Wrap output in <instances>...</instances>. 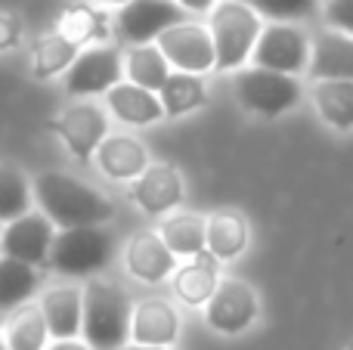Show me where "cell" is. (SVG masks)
Wrapping results in <instances>:
<instances>
[{
    "label": "cell",
    "mask_w": 353,
    "mask_h": 350,
    "mask_svg": "<svg viewBox=\"0 0 353 350\" xmlns=\"http://www.w3.org/2000/svg\"><path fill=\"white\" fill-rule=\"evenodd\" d=\"M0 233H3V229H0Z\"/></svg>",
    "instance_id": "39"
},
{
    "label": "cell",
    "mask_w": 353,
    "mask_h": 350,
    "mask_svg": "<svg viewBox=\"0 0 353 350\" xmlns=\"http://www.w3.org/2000/svg\"><path fill=\"white\" fill-rule=\"evenodd\" d=\"M180 335V313L161 298H146L134 307L130 341L137 347H171Z\"/></svg>",
    "instance_id": "13"
},
{
    "label": "cell",
    "mask_w": 353,
    "mask_h": 350,
    "mask_svg": "<svg viewBox=\"0 0 353 350\" xmlns=\"http://www.w3.org/2000/svg\"><path fill=\"white\" fill-rule=\"evenodd\" d=\"M248 248V223L239 211H217L208 217L205 251L214 260H236Z\"/></svg>",
    "instance_id": "21"
},
{
    "label": "cell",
    "mask_w": 353,
    "mask_h": 350,
    "mask_svg": "<svg viewBox=\"0 0 353 350\" xmlns=\"http://www.w3.org/2000/svg\"><path fill=\"white\" fill-rule=\"evenodd\" d=\"M316 112L335 130L353 127V81H316L313 87Z\"/></svg>",
    "instance_id": "24"
},
{
    "label": "cell",
    "mask_w": 353,
    "mask_h": 350,
    "mask_svg": "<svg viewBox=\"0 0 353 350\" xmlns=\"http://www.w3.org/2000/svg\"><path fill=\"white\" fill-rule=\"evenodd\" d=\"M99 3H103V6H124L128 0H99Z\"/></svg>",
    "instance_id": "36"
},
{
    "label": "cell",
    "mask_w": 353,
    "mask_h": 350,
    "mask_svg": "<svg viewBox=\"0 0 353 350\" xmlns=\"http://www.w3.org/2000/svg\"><path fill=\"white\" fill-rule=\"evenodd\" d=\"M159 236L174 258H195V254L205 251L208 220L199 214H189V211L168 214L165 223H161V229H159Z\"/></svg>",
    "instance_id": "22"
},
{
    "label": "cell",
    "mask_w": 353,
    "mask_h": 350,
    "mask_svg": "<svg viewBox=\"0 0 353 350\" xmlns=\"http://www.w3.org/2000/svg\"><path fill=\"white\" fill-rule=\"evenodd\" d=\"M180 3V10H186V12H211L214 6V0H176Z\"/></svg>",
    "instance_id": "34"
},
{
    "label": "cell",
    "mask_w": 353,
    "mask_h": 350,
    "mask_svg": "<svg viewBox=\"0 0 353 350\" xmlns=\"http://www.w3.org/2000/svg\"><path fill=\"white\" fill-rule=\"evenodd\" d=\"M176 258L168 251V245L161 242L159 233L146 229V233H137L128 245V270L134 279L149 285L165 282L168 276L174 273Z\"/></svg>",
    "instance_id": "17"
},
{
    "label": "cell",
    "mask_w": 353,
    "mask_h": 350,
    "mask_svg": "<svg viewBox=\"0 0 353 350\" xmlns=\"http://www.w3.org/2000/svg\"><path fill=\"white\" fill-rule=\"evenodd\" d=\"M134 198L146 214L161 217L171 214L183 202V180L171 165H149L140 177L134 180Z\"/></svg>",
    "instance_id": "15"
},
{
    "label": "cell",
    "mask_w": 353,
    "mask_h": 350,
    "mask_svg": "<svg viewBox=\"0 0 353 350\" xmlns=\"http://www.w3.org/2000/svg\"><path fill=\"white\" fill-rule=\"evenodd\" d=\"M350 350H353V347H350Z\"/></svg>",
    "instance_id": "40"
},
{
    "label": "cell",
    "mask_w": 353,
    "mask_h": 350,
    "mask_svg": "<svg viewBox=\"0 0 353 350\" xmlns=\"http://www.w3.org/2000/svg\"><path fill=\"white\" fill-rule=\"evenodd\" d=\"M47 338H50V332H47V322H43V313L37 304L19 307L3 329L6 350H43L47 347Z\"/></svg>",
    "instance_id": "26"
},
{
    "label": "cell",
    "mask_w": 353,
    "mask_h": 350,
    "mask_svg": "<svg viewBox=\"0 0 353 350\" xmlns=\"http://www.w3.org/2000/svg\"><path fill=\"white\" fill-rule=\"evenodd\" d=\"M19 41V22L6 12H0V50H10Z\"/></svg>",
    "instance_id": "33"
},
{
    "label": "cell",
    "mask_w": 353,
    "mask_h": 350,
    "mask_svg": "<svg viewBox=\"0 0 353 350\" xmlns=\"http://www.w3.org/2000/svg\"><path fill=\"white\" fill-rule=\"evenodd\" d=\"M41 313L47 322V332L56 341H74L81 332V313H84V289L78 285H56L43 291Z\"/></svg>",
    "instance_id": "16"
},
{
    "label": "cell",
    "mask_w": 353,
    "mask_h": 350,
    "mask_svg": "<svg viewBox=\"0 0 353 350\" xmlns=\"http://www.w3.org/2000/svg\"><path fill=\"white\" fill-rule=\"evenodd\" d=\"M47 350H90V347H87L84 341L74 338V341H56V344H53V347H47Z\"/></svg>",
    "instance_id": "35"
},
{
    "label": "cell",
    "mask_w": 353,
    "mask_h": 350,
    "mask_svg": "<svg viewBox=\"0 0 353 350\" xmlns=\"http://www.w3.org/2000/svg\"><path fill=\"white\" fill-rule=\"evenodd\" d=\"M105 103H109L112 115L121 118L124 124H155L165 115L159 93L143 90V87L130 84V81H121V84L112 87L105 93Z\"/></svg>",
    "instance_id": "20"
},
{
    "label": "cell",
    "mask_w": 353,
    "mask_h": 350,
    "mask_svg": "<svg viewBox=\"0 0 353 350\" xmlns=\"http://www.w3.org/2000/svg\"><path fill=\"white\" fill-rule=\"evenodd\" d=\"M74 59H78V47L65 34L56 31V34H47L34 47V74L37 78H50V74L68 72Z\"/></svg>",
    "instance_id": "29"
},
{
    "label": "cell",
    "mask_w": 353,
    "mask_h": 350,
    "mask_svg": "<svg viewBox=\"0 0 353 350\" xmlns=\"http://www.w3.org/2000/svg\"><path fill=\"white\" fill-rule=\"evenodd\" d=\"M34 189L16 165H0V223H12L31 211Z\"/></svg>",
    "instance_id": "28"
},
{
    "label": "cell",
    "mask_w": 353,
    "mask_h": 350,
    "mask_svg": "<svg viewBox=\"0 0 353 350\" xmlns=\"http://www.w3.org/2000/svg\"><path fill=\"white\" fill-rule=\"evenodd\" d=\"M53 223L41 214V211H28L19 220L6 223L0 233V258H12L22 264L41 267L50 260V248H53Z\"/></svg>",
    "instance_id": "12"
},
{
    "label": "cell",
    "mask_w": 353,
    "mask_h": 350,
    "mask_svg": "<svg viewBox=\"0 0 353 350\" xmlns=\"http://www.w3.org/2000/svg\"><path fill=\"white\" fill-rule=\"evenodd\" d=\"M220 279H217V260L208 251L189 258V264H183L174 273V291L183 304L189 307H201V304L211 301V295L217 291Z\"/></svg>",
    "instance_id": "19"
},
{
    "label": "cell",
    "mask_w": 353,
    "mask_h": 350,
    "mask_svg": "<svg viewBox=\"0 0 353 350\" xmlns=\"http://www.w3.org/2000/svg\"><path fill=\"white\" fill-rule=\"evenodd\" d=\"M208 31L214 41V56H217L214 68L236 72L254 53V43L261 37V16L242 0H223L211 10Z\"/></svg>",
    "instance_id": "3"
},
{
    "label": "cell",
    "mask_w": 353,
    "mask_h": 350,
    "mask_svg": "<svg viewBox=\"0 0 353 350\" xmlns=\"http://www.w3.org/2000/svg\"><path fill=\"white\" fill-rule=\"evenodd\" d=\"M134 304L128 291L109 279H90L84 285L81 335L90 350H124L130 338Z\"/></svg>",
    "instance_id": "2"
},
{
    "label": "cell",
    "mask_w": 353,
    "mask_h": 350,
    "mask_svg": "<svg viewBox=\"0 0 353 350\" xmlns=\"http://www.w3.org/2000/svg\"><path fill=\"white\" fill-rule=\"evenodd\" d=\"M124 350H171V347H124Z\"/></svg>",
    "instance_id": "37"
},
{
    "label": "cell",
    "mask_w": 353,
    "mask_h": 350,
    "mask_svg": "<svg viewBox=\"0 0 353 350\" xmlns=\"http://www.w3.org/2000/svg\"><path fill=\"white\" fill-rule=\"evenodd\" d=\"M0 350H6V341H3V332H0Z\"/></svg>",
    "instance_id": "38"
},
{
    "label": "cell",
    "mask_w": 353,
    "mask_h": 350,
    "mask_svg": "<svg viewBox=\"0 0 353 350\" xmlns=\"http://www.w3.org/2000/svg\"><path fill=\"white\" fill-rule=\"evenodd\" d=\"M97 165L112 180H137L149 167V155L134 136H105L97 149Z\"/></svg>",
    "instance_id": "18"
},
{
    "label": "cell",
    "mask_w": 353,
    "mask_h": 350,
    "mask_svg": "<svg viewBox=\"0 0 353 350\" xmlns=\"http://www.w3.org/2000/svg\"><path fill=\"white\" fill-rule=\"evenodd\" d=\"M124 81V56L109 43H93L65 72V90L72 96H97L109 93L115 84Z\"/></svg>",
    "instance_id": "8"
},
{
    "label": "cell",
    "mask_w": 353,
    "mask_h": 350,
    "mask_svg": "<svg viewBox=\"0 0 353 350\" xmlns=\"http://www.w3.org/2000/svg\"><path fill=\"white\" fill-rule=\"evenodd\" d=\"M99 16L90 10V6H72V10L62 16V31L59 34H65L68 41L78 47V43H84V41H93V37H99Z\"/></svg>",
    "instance_id": "31"
},
{
    "label": "cell",
    "mask_w": 353,
    "mask_h": 350,
    "mask_svg": "<svg viewBox=\"0 0 353 350\" xmlns=\"http://www.w3.org/2000/svg\"><path fill=\"white\" fill-rule=\"evenodd\" d=\"M248 3L257 16L270 19V22H301L310 19L319 10V0H242Z\"/></svg>",
    "instance_id": "30"
},
{
    "label": "cell",
    "mask_w": 353,
    "mask_h": 350,
    "mask_svg": "<svg viewBox=\"0 0 353 350\" xmlns=\"http://www.w3.org/2000/svg\"><path fill=\"white\" fill-rule=\"evenodd\" d=\"M112 254H115V236L105 227H74L56 233L47 264L62 276H90L109 267Z\"/></svg>",
    "instance_id": "4"
},
{
    "label": "cell",
    "mask_w": 353,
    "mask_h": 350,
    "mask_svg": "<svg viewBox=\"0 0 353 350\" xmlns=\"http://www.w3.org/2000/svg\"><path fill=\"white\" fill-rule=\"evenodd\" d=\"M31 189H34V202L41 205V214L59 229L103 227L115 214V205L103 192L62 171L37 174Z\"/></svg>",
    "instance_id": "1"
},
{
    "label": "cell",
    "mask_w": 353,
    "mask_h": 350,
    "mask_svg": "<svg viewBox=\"0 0 353 350\" xmlns=\"http://www.w3.org/2000/svg\"><path fill=\"white\" fill-rule=\"evenodd\" d=\"M254 68H267V72L279 74H301L310 65V37L288 22H273L261 28V37L254 43Z\"/></svg>",
    "instance_id": "6"
},
{
    "label": "cell",
    "mask_w": 353,
    "mask_h": 350,
    "mask_svg": "<svg viewBox=\"0 0 353 350\" xmlns=\"http://www.w3.org/2000/svg\"><path fill=\"white\" fill-rule=\"evenodd\" d=\"M124 74H128L130 84L159 93L165 87V81L171 78V65H168L165 53L155 43H143V47L128 50V56H124Z\"/></svg>",
    "instance_id": "23"
},
{
    "label": "cell",
    "mask_w": 353,
    "mask_h": 350,
    "mask_svg": "<svg viewBox=\"0 0 353 350\" xmlns=\"http://www.w3.org/2000/svg\"><path fill=\"white\" fill-rule=\"evenodd\" d=\"M307 74L313 81H353V37L329 28L310 43Z\"/></svg>",
    "instance_id": "14"
},
{
    "label": "cell",
    "mask_w": 353,
    "mask_h": 350,
    "mask_svg": "<svg viewBox=\"0 0 353 350\" xmlns=\"http://www.w3.org/2000/svg\"><path fill=\"white\" fill-rule=\"evenodd\" d=\"M186 22V10H180L176 0H128L118 10L115 31L124 43L143 47L155 43L168 28Z\"/></svg>",
    "instance_id": "7"
},
{
    "label": "cell",
    "mask_w": 353,
    "mask_h": 350,
    "mask_svg": "<svg viewBox=\"0 0 353 350\" xmlns=\"http://www.w3.org/2000/svg\"><path fill=\"white\" fill-rule=\"evenodd\" d=\"M325 19L335 31L353 37V0H325Z\"/></svg>",
    "instance_id": "32"
},
{
    "label": "cell",
    "mask_w": 353,
    "mask_h": 350,
    "mask_svg": "<svg viewBox=\"0 0 353 350\" xmlns=\"http://www.w3.org/2000/svg\"><path fill=\"white\" fill-rule=\"evenodd\" d=\"M236 96L254 115L276 118L301 103V84L292 74L267 72V68H242L236 78Z\"/></svg>",
    "instance_id": "5"
},
{
    "label": "cell",
    "mask_w": 353,
    "mask_h": 350,
    "mask_svg": "<svg viewBox=\"0 0 353 350\" xmlns=\"http://www.w3.org/2000/svg\"><path fill=\"white\" fill-rule=\"evenodd\" d=\"M155 47L165 53L168 65L176 68L183 74H205L208 68L217 65V56H214V41L208 25L199 22H180L174 28H168L165 34L155 41Z\"/></svg>",
    "instance_id": "9"
},
{
    "label": "cell",
    "mask_w": 353,
    "mask_h": 350,
    "mask_svg": "<svg viewBox=\"0 0 353 350\" xmlns=\"http://www.w3.org/2000/svg\"><path fill=\"white\" fill-rule=\"evenodd\" d=\"M41 273L37 267L12 258H0V310H19L37 291Z\"/></svg>",
    "instance_id": "25"
},
{
    "label": "cell",
    "mask_w": 353,
    "mask_h": 350,
    "mask_svg": "<svg viewBox=\"0 0 353 350\" xmlns=\"http://www.w3.org/2000/svg\"><path fill=\"white\" fill-rule=\"evenodd\" d=\"M161 99V109L165 115H189L195 112L199 105H205L208 90H205V81L199 74H183V72H171V78L165 81V87L159 90Z\"/></svg>",
    "instance_id": "27"
},
{
    "label": "cell",
    "mask_w": 353,
    "mask_h": 350,
    "mask_svg": "<svg viewBox=\"0 0 353 350\" xmlns=\"http://www.w3.org/2000/svg\"><path fill=\"white\" fill-rule=\"evenodd\" d=\"M47 127L65 140L68 152L78 161H90L99 143L109 136V115L93 103H74L62 109L56 118H50Z\"/></svg>",
    "instance_id": "10"
},
{
    "label": "cell",
    "mask_w": 353,
    "mask_h": 350,
    "mask_svg": "<svg viewBox=\"0 0 353 350\" xmlns=\"http://www.w3.org/2000/svg\"><path fill=\"white\" fill-rule=\"evenodd\" d=\"M257 291L242 279H223L211 301L205 304V320L214 332L220 335H239L257 320Z\"/></svg>",
    "instance_id": "11"
}]
</instances>
